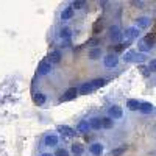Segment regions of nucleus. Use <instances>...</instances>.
Segmentation results:
<instances>
[{"instance_id":"15","label":"nucleus","mask_w":156,"mask_h":156,"mask_svg":"<svg viewBox=\"0 0 156 156\" xmlns=\"http://www.w3.org/2000/svg\"><path fill=\"white\" fill-rule=\"evenodd\" d=\"M48 61L51 64H59L61 62V51L59 50H53V51H50V55H48Z\"/></svg>"},{"instance_id":"7","label":"nucleus","mask_w":156,"mask_h":156,"mask_svg":"<svg viewBox=\"0 0 156 156\" xmlns=\"http://www.w3.org/2000/svg\"><path fill=\"white\" fill-rule=\"evenodd\" d=\"M122 115H123V109L120 106L114 105V106L109 108V117L111 119H122Z\"/></svg>"},{"instance_id":"1","label":"nucleus","mask_w":156,"mask_h":156,"mask_svg":"<svg viewBox=\"0 0 156 156\" xmlns=\"http://www.w3.org/2000/svg\"><path fill=\"white\" fill-rule=\"evenodd\" d=\"M51 64L48 59H42L41 62L37 64V75H41V76H45V75H48L50 72H51Z\"/></svg>"},{"instance_id":"36","label":"nucleus","mask_w":156,"mask_h":156,"mask_svg":"<svg viewBox=\"0 0 156 156\" xmlns=\"http://www.w3.org/2000/svg\"><path fill=\"white\" fill-rule=\"evenodd\" d=\"M41 156H55V154H51V153H42Z\"/></svg>"},{"instance_id":"21","label":"nucleus","mask_w":156,"mask_h":156,"mask_svg":"<svg viewBox=\"0 0 156 156\" xmlns=\"http://www.w3.org/2000/svg\"><path fill=\"white\" fill-rule=\"evenodd\" d=\"M73 17V8L72 6H67V8H64L62 12H61V19L62 20H69Z\"/></svg>"},{"instance_id":"32","label":"nucleus","mask_w":156,"mask_h":156,"mask_svg":"<svg viewBox=\"0 0 156 156\" xmlns=\"http://www.w3.org/2000/svg\"><path fill=\"white\" fill-rule=\"evenodd\" d=\"M86 44H87L89 47H97V44H100V39H98V37H92V39H89Z\"/></svg>"},{"instance_id":"23","label":"nucleus","mask_w":156,"mask_h":156,"mask_svg":"<svg viewBox=\"0 0 156 156\" xmlns=\"http://www.w3.org/2000/svg\"><path fill=\"white\" fill-rule=\"evenodd\" d=\"M129 45H131V41H129V39H126V41H123V42H120L119 45H115V47H114V53L123 51V50H125V48H128Z\"/></svg>"},{"instance_id":"17","label":"nucleus","mask_w":156,"mask_h":156,"mask_svg":"<svg viewBox=\"0 0 156 156\" xmlns=\"http://www.w3.org/2000/svg\"><path fill=\"white\" fill-rule=\"evenodd\" d=\"M89 151L92 153L94 156H100L103 153V144H100V142H95V144H92L89 147Z\"/></svg>"},{"instance_id":"26","label":"nucleus","mask_w":156,"mask_h":156,"mask_svg":"<svg viewBox=\"0 0 156 156\" xmlns=\"http://www.w3.org/2000/svg\"><path fill=\"white\" fill-rule=\"evenodd\" d=\"M72 153L75 156H81L84 153V147L81 144H72Z\"/></svg>"},{"instance_id":"35","label":"nucleus","mask_w":156,"mask_h":156,"mask_svg":"<svg viewBox=\"0 0 156 156\" xmlns=\"http://www.w3.org/2000/svg\"><path fill=\"white\" fill-rule=\"evenodd\" d=\"M148 69H150V72H151V73L156 70V59H151V61H150V64H148Z\"/></svg>"},{"instance_id":"24","label":"nucleus","mask_w":156,"mask_h":156,"mask_svg":"<svg viewBox=\"0 0 156 156\" xmlns=\"http://www.w3.org/2000/svg\"><path fill=\"white\" fill-rule=\"evenodd\" d=\"M89 125H90V129H100L101 128V119L100 117H92L89 120Z\"/></svg>"},{"instance_id":"12","label":"nucleus","mask_w":156,"mask_h":156,"mask_svg":"<svg viewBox=\"0 0 156 156\" xmlns=\"http://www.w3.org/2000/svg\"><path fill=\"white\" fill-rule=\"evenodd\" d=\"M154 37H156V34H154V33H148V34L144 37L142 44H144L148 50H150V48H153V47H154Z\"/></svg>"},{"instance_id":"9","label":"nucleus","mask_w":156,"mask_h":156,"mask_svg":"<svg viewBox=\"0 0 156 156\" xmlns=\"http://www.w3.org/2000/svg\"><path fill=\"white\" fill-rule=\"evenodd\" d=\"M103 28H105V19L100 17V19H97V20L94 22V25H92V33H94V34H98V33L103 31Z\"/></svg>"},{"instance_id":"10","label":"nucleus","mask_w":156,"mask_h":156,"mask_svg":"<svg viewBox=\"0 0 156 156\" xmlns=\"http://www.w3.org/2000/svg\"><path fill=\"white\" fill-rule=\"evenodd\" d=\"M150 23H151V19H150V17H145V16L136 19V27H137V28H148Z\"/></svg>"},{"instance_id":"14","label":"nucleus","mask_w":156,"mask_h":156,"mask_svg":"<svg viewBox=\"0 0 156 156\" xmlns=\"http://www.w3.org/2000/svg\"><path fill=\"white\" fill-rule=\"evenodd\" d=\"M101 55H103V50H101V47L97 45V47H92V50L89 51V55H87V56H89V59H92V61H94V59H98Z\"/></svg>"},{"instance_id":"31","label":"nucleus","mask_w":156,"mask_h":156,"mask_svg":"<svg viewBox=\"0 0 156 156\" xmlns=\"http://www.w3.org/2000/svg\"><path fill=\"white\" fill-rule=\"evenodd\" d=\"M147 58H148V56H147V53H136V58H134V61L140 64V62L147 61Z\"/></svg>"},{"instance_id":"20","label":"nucleus","mask_w":156,"mask_h":156,"mask_svg":"<svg viewBox=\"0 0 156 156\" xmlns=\"http://www.w3.org/2000/svg\"><path fill=\"white\" fill-rule=\"evenodd\" d=\"M139 105H140V101H139L137 98H129V100L126 101V108H128L129 111H137V109H139Z\"/></svg>"},{"instance_id":"33","label":"nucleus","mask_w":156,"mask_h":156,"mask_svg":"<svg viewBox=\"0 0 156 156\" xmlns=\"http://www.w3.org/2000/svg\"><path fill=\"white\" fill-rule=\"evenodd\" d=\"M53 154H55V156H69V151H67L66 148H58Z\"/></svg>"},{"instance_id":"25","label":"nucleus","mask_w":156,"mask_h":156,"mask_svg":"<svg viewBox=\"0 0 156 156\" xmlns=\"http://www.w3.org/2000/svg\"><path fill=\"white\" fill-rule=\"evenodd\" d=\"M126 151V147L125 145H122V147H117V148H112L106 156H122L123 153Z\"/></svg>"},{"instance_id":"2","label":"nucleus","mask_w":156,"mask_h":156,"mask_svg":"<svg viewBox=\"0 0 156 156\" xmlns=\"http://www.w3.org/2000/svg\"><path fill=\"white\" fill-rule=\"evenodd\" d=\"M103 62H105L106 69H114L117 64H119V56H117V53H108Z\"/></svg>"},{"instance_id":"29","label":"nucleus","mask_w":156,"mask_h":156,"mask_svg":"<svg viewBox=\"0 0 156 156\" xmlns=\"http://www.w3.org/2000/svg\"><path fill=\"white\" fill-rule=\"evenodd\" d=\"M84 6H86V0H73V3H72L73 9H81Z\"/></svg>"},{"instance_id":"3","label":"nucleus","mask_w":156,"mask_h":156,"mask_svg":"<svg viewBox=\"0 0 156 156\" xmlns=\"http://www.w3.org/2000/svg\"><path fill=\"white\" fill-rule=\"evenodd\" d=\"M109 37H111L112 42H120V39H122V31H120V28L117 27V25H112V27L109 28Z\"/></svg>"},{"instance_id":"19","label":"nucleus","mask_w":156,"mask_h":156,"mask_svg":"<svg viewBox=\"0 0 156 156\" xmlns=\"http://www.w3.org/2000/svg\"><path fill=\"white\" fill-rule=\"evenodd\" d=\"M89 129H90V125H89L87 120H80L78 122V125H76V131L78 133H87Z\"/></svg>"},{"instance_id":"18","label":"nucleus","mask_w":156,"mask_h":156,"mask_svg":"<svg viewBox=\"0 0 156 156\" xmlns=\"http://www.w3.org/2000/svg\"><path fill=\"white\" fill-rule=\"evenodd\" d=\"M33 101L36 103L37 106H42V105H45V101H47V97L42 94V92H36L34 95H33Z\"/></svg>"},{"instance_id":"11","label":"nucleus","mask_w":156,"mask_h":156,"mask_svg":"<svg viewBox=\"0 0 156 156\" xmlns=\"http://www.w3.org/2000/svg\"><path fill=\"white\" fill-rule=\"evenodd\" d=\"M94 92V87L90 84V81L87 83H83L80 87H78V94H83V95H87V94H92Z\"/></svg>"},{"instance_id":"4","label":"nucleus","mask_w":156,"mask_h":156,"mask_svg":"<svg viewBox=\"0 0 156 156\" xmlns=\"http://www.w3.org/2000/svg\"><path fill=\"white\" fill-rule=\"evenodd\" d=\"M56 131H59L62 136H67V137H73L76 134V131H75L72 126H69V125H58Z\"/></svg>"},{"instance_id":"34","label":"nucleus","mask_w":156,"mask_h":156,"mask_svg":"<svg viewBox=\"0 0 156 156\" xmlns=\"http://www.w3.org/2000/svg\"><path fill=\"white\" fill-rule=\"evenodd\" d=\"M131 5L134 6V8H144V2H142V0H131Z\"/></svg>"},{"instance_id":"6","label":"nucleus","mask_w":156,"mask_h":156,"mask_svg":"<svg viewBox=\"0 0 156 156\" xmlns=\"http://www.w3.org/2000/svg\"><path fill=\"white\" fill-rule=\"evenodd\" d=\"M122 34H123L126 39H129V41H133V39H137V37H139L140 31H139L137 27H129V28H126L125 33H122Z\"/></svg>"},{"instance_id":"30","label":"nucleus","mask_w":156,"mask_h":156,"mask_svg":"<svg viewBox=\"0 0 156 156\" xmlns=\"http://www.w3.org/2000/svg\"><path fill=\"white\" fill-rule=\"evenodd\" d=\"M139 72L142 73V75H144V76H150V69L147 67V66H144V64H139Z\"/></svg>"},{"instance_id":"8","label":"nucleus","mask_w":156,"mask_h":156,"mask_svg":"<svg viewBox=\"0 0 156 156\" xmlns=\"http://www.w3.org/2000/svg\"><path fill=\"white\" fill-rule=\"evenodd\" d=\"M58 142H59V139H58L56 134H47L45 139H44V145H47V147H56Z\"/></svg>"},{"instance_id":"27","label":"nucleus","mask_w":156,"mask_h":156,"mask_svg":"<svg viewBox=\"0 0 156 156\" xmlns=\"http://www.w3.org/2000/svg\"><path fill=\"white\" fill-rule=\"evenodd\" d=\"M114 126V120L111 117H103L101 119V128H106V129H111Z\"/></svg>"},{"instance_id":"22","label":"nucleus","mask_w":156,"mask_h":156,"mask_svg":"<svg viewBox=\"0 0 156 156\" xmlns=\"http://www.w3.org/2000/svg\"><path fill=\"white\" fill-rule=\"evenodd\" d=\"M136 53L137 51L136 50H128V51H125V55H123V61L125 62H134V58H136Z\"/></svg>"},{"instance_id":"5","label":"nucleus","mask_w":156,"mask_h":156,"mask_svg":"<svg viewBox=\"0 0 156 156\" xmlns=\"http://www.w3.org/2000/svg\"><path fill=\"white\" fill-rule=\"evenodd\" d=\"M76 95H78V89H76V87H69L66 92H64V95L59 98V101H70V100H73Z\"/></svg>"},{"instance_id":"28","label":"nucleus","mask_w":156,"mask_h":156,"mask_svg":"<svg viewBox=\"0 0 156 156\" xmlns=\"http://www.w3.org/2000/svg\"><path fill=\"white\" fill-rule=\"evenodd\" d=\"M59 36H61L62 39H70V36H72V30H70L69 27H64V28H61Z\"/></svg>"},{"instance_id":"16","label":"nucleus","mask_w":156,"mask_h":156,"mask_svg":"<svg viewBox=\"0 0 156 156\" xmlns=\"http://www.w3.org/2000/svg\"><path fill=\"white\" fill-rule=\"evenodd\" d=\"M139 111H140L142 114H151V112L154 111V106L151 105V103L145 101V103H140V105H139Z\"/></svg>"},{"instance_id":"13","label":"nucleus","mask_w":156,"mask_h":156,"mask_svg":"<svg viewBox=\"0 0 156 156\" xmlns=\"http://www.w3.org/2000/svg\"><path fill=\"white\" fill-rule=\"evenodd\" d=\"M108 81H109L108 78H95V80L90 81V84H92L94 90H97V89H100V87H103V86H106Z\"/></svg>"}]
</instances>
